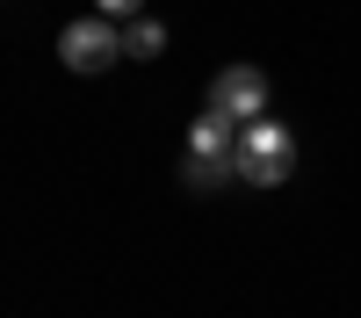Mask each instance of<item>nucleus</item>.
<instances>
[{"mask_svg": "<svg viewBox=\"0 0 361 318\" xmlns=\"http://www.w3.org/2000/svg\"><path fill=\"white\" fill-rule=\"evenodd\" d=\"M289 173H296V137H289V123L253 116V123L238 130V181H246V188H282Z\"/></svg>", "mask_w": 361, "mask_h": 318, "instance_id": "obj_1", "label": "nucleus"}, {"mask_svg": "<svg viewBox=\"0 0 361 318\" xmlns=\"http://www.w3.org/2000/svg\"><path fill=\"white\" fill-rule=\"evenodd\" d=\"M116 58H130L123 51V22H109V15H80L58 29V66L80 73V80H102Z\"/></svg>", "mask_w": 361, "mask_h": 318, "instance_id": "obj_2", "label": "nucleus"}, {"mask_svg": "<svg viewBox=\"0 0 361 318\" xmlns=\"http://www.w3.org/2000/svg\"><path fill=\"white\" fill-rule=\"evenodd\" d=\"M209 109H224L231 123L267 116V73H260V66H224L217 80H209Z\"/></svg>", "mask_w": 361, "mask_h": 318, "instance_id": "obj_3", "label": "nucleus"}, {"mask_svg": "<svg viewBox=\"0 0 361 318\" xmlns=\"http://www.w3.org/2000/svg\"><path fill=\"white\" fill-rule=\"evenodd\" d=\"M231 173H238V152H188L180 159V181H188L195 195H217Z\"/></svg>", "mask_w": 361, "mask_h": 318, "instance_id": "obj_4", "label": "nucleus"}, {"mask_svg": "<svg viewBox=\"0 0 361 318\" xmlns=\"http://www.w3.org/2000/svg\"><path fill=\"white\" fill-rule=\"evenodd\" d=\"M238 130H246V123H231L224 109H202L188 123V152H238Z\"/></svg>", "mask_w": 361, "mask_h": 318, "instance_id": "obj_5", "label": "nucleus"}, {"mask_svg": "<svg viewBox=\"0 0 361 318\" xmlns=\"http://www.w3.org/2000/svg\"><path fill=\"white\" fill-rule=\"evenodd\" d=\"M123 51H130V58H159V51H166V22H159V15L123 22Z\"/></svg>", "mask_w": 361, "mask_h": 318, "instance_id": "obj_6", "label": "nucleus"}, {"mask_svg": "<svg viewBox=\"0 0 361 318\" xmlns=\"http://www.w3.org/2000/svg\"><path fill=\"white\" fill-rule=\"evenodd\" d=\"M94 15H109V22H137L145 0H94Z\"/></svg>", "mask_w": 361, "mask_h": 318, "instance_id": "obj_7", "label": "nucleus"}]
</instances>
